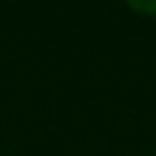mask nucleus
<instances>
[{"label": "nucleus", "instance_id": "obj_1", "mask_svg": "<svg viewBox=\"0 0 156 156\" xmlns=\"http://www.w3.org/2000/svg\"><path fill=\"white\" fill-rule=\"evenodd\" d=\"M129 7H131L133 12H138V14H142V16H151V19L156 16V0H142V2L131 0Z\"/></svg>", "mask_w": 156, "mask_h": 156}]
</instances>
